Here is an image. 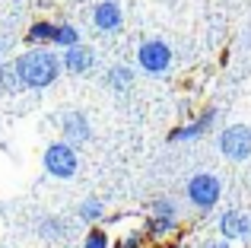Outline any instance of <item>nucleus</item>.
<instances>
[{
    "label": "nucleus",
    "mask_w": 251,
    "mask_h": 248,
    "mask_svg": "<svg viewBox=\"0 0 251 248\" xmlns=\"http://www.w3.org/2000/svg\"><path fill=\"white\" fill-rule=\"evenodd\" d=\"M220 153L232 162H242L251 156V127L248 124H229L220 134Z\"/></svg>",
    "instance_id": "nucleus-5"
},
{
    "label": "nucleus",
    "mask_w": 251,
    "mask_h": 248,
    "mask_svg": "<svg viewBox=\"0 0 251 248\" xmlns=\"http://www.w3.org/2000/svg\"><path fill=\"white\" fill-rule=\"evenodd\" d=\"M137 64H140L143 74L162 76L172 67V48L166 42H159V38H150V42H143L140 48H137Z\"/></svg>",
    "instance_id": "nucleus-4"
},
{
    "label": "nucleus",
    "mask_w": 251,
    "mask_h": 248,
    "mask_svg": "<svg viewBox=\"0 0 251 248\" xmlns=\"http://www.w3.org/2000/svg\"><path fill=\"white\" fill-rule=\"evenodd\" d=\"M42 162H45V172L54 175V178H74L76 169H80V156H76L74 143H67V140L48 143Z\"/></svg>",
    "instance_id": "nucleus-2"
},
{
    "label": "nucleus",
    "mask_w": 251,
    "mask_h": 248,
    "mask_svg": "<svg viewBox=\"0 0 251 248\" xmlns=\"http://www.w3.org/2000/svg\"><path fill=\"white\" fill-rule=\"evenodd\" d=\"M3 48H6V45H3V38H0V54H3Z\"/></svg>",
    "instance_id": "nucleus-20"
},
{
    "label": "nucleus",
    "mask_w": 251,
    "mask_h": 248,
    "mask_svg": "<svg viewBox=\"0 0 251 248\" xmlns=\"http://www.w3.org/2000/svg\"><path fill=\"white\" fill-rule=\"evenodd\" d=\"M83 248H111L108 232H105L102 226H92V229L86 232V239H83Z\"/></svg>",
    "instance_id": "nucleus-17"
},
{
    "label": "nucleus",
    "mask_w": 251,
    "mask_h": 248,
    "mask_svg": "<svg viewBox=\"0 0 251 248\" xmlns=\"http://www.w3.org/2000/svg\"><path fill=\"white\" fill-rule=\"evenodd\" d=\"M64 70L67 74H74V76H83V74H89L92 70V64H96V51L89 48V45H74V48H67L64 51Z\"/></svg>",
    "instance_id": "nucleus-6"
},
{
    "label": "nucleus",
    "mask_w": 251,
    "mask_h": 248,
    "mask_svg": "<svg viewBox=\"0 0 251 248\" xmlns=\"http://www.w3.org/2000/svg\"><path fill=\"white\" fill-rule=\"evenodd\" d=\"M220 198H223V181L213 172H197L188 181V200L197 210H213L220 204Z\"/></svg>",
    "instance_id": "nucleus-3"
},
{
    "label": "nucleus",
    "mask_w": 251,
    "mask_h": 248,
    "mask_svg": "<svg viewBox=\"0 0 251 248\" xmlns=\"http://www.w3.org/2000/svg\"><path fill=\"white\" fill-rule=\"evenodd\" d=\"M76 213H80L83 223H99V220L105 217V204H102V198H86Z\"/></svg>",
    "instance_id": "nucleus-13"
},
{
    "label": "nucleus",
    "mask_w": 251,
    "mask_h": 248,
    "mask_svg": "<svg viewBox=\"0 0 251 248\" xmlns=\"http://www.w3.org/2000/svg\"><path fill=\"white\" fill-rule=\"evenodd\" d=\"M175 217H156V213H150L147 220V232L150 236H169V232H175Z\"/></svg>",
    "instance_id": "nucleus-16"
},
{
    "label": "nucleus",
    "mask_w": 251,
    "mask_h": 248,
    "mask_svg": "<svg viewBox=\"0 0 251 248\" xmlns=\"http://www.w3.org/2000/svg\"><path fill=\"white\" fill-rule=\"evenodd\" d=\"M19 80H23V89H45L61 76L64 61L54 48H29L25 54H19L16 61Z\"/></svg>",
    "instance_id": "nucleus-1"
},
{
    "label": "nucleus",
    "mask_w": 251,
    "mask_h": 248,
    "mask_svg": "<svg viewBox=\"0 0 251 248\" xmlns=\"http://www.w3.org/2000/svg\"><path fill=\"white\" fill-rule=\"evenodd\" d=\"M61 130H64V140L67 143H86L92 137V127H89L83 112H67L61 121Z\"/></svg>",
    "instance_id": "nucleus-9"
},
{
    "label": "nucleus",
    "mask_w": 251,
    "mask_h": 248,
    "mask_svg": "<svg viewBox=\"0 0 251 248\" xmlns=\"http://www.w3.org/2000/svg\"><path fill=\"white\" fill-rule=\"evenodd\" d=\"M153 213L156 217H175V204L169 198H159V200H153Z\"/></svg>",
    "instance_id": "nucleus-18"
},
{
    "label": "nucleus",
    "mask_w": 251,
    "mask_h": 248,
    "mask_svg": "<svg viewBox=\"0 0 251 248\" xmlns=\"http://www.w3.org/2000/svg\"><path fill=\"white\" fill-rule=\"evenodd\" d=\"M115 248H140V236H127V239H121Z\"/></svg>",
    "instance_id": "nucleus-19"
},
{
    "label": "nucleus",
    "mask_w": 251,
    "mask_h": 248,
    "mask_svg": "<svg viewBox=\"0 0 251 248\" xmlns=\"http://www.w3.org/2000/svg\"><path fill=\"white\" fill-rule=\"evenodd\" d=\"M51 45H57V48H74V45H80V32H76V25H70V23H57V32H54V42Z\"/></svg>",
    "instance_id": "nucleus-14"
},
{
    "label": "nucleus",
    "mask_w": 251,
    "mask_h": 248,
    "mask_svg": "<svg viewBox=\"0 0 251 248\" xmlns=\"http://www.w3.org/2000/svg\"><path fill=\"white\" fill-rule=\"evenodd\" d=\"M162 248H181V245H162Z\"/></svg>",
    "instance_id": "nucleus-21"
},
{
    "label": "nucleus",
    "mask_w": 251,
    "mask_h": 248,
    "mask_svg": "<svg viewBox=\"0 0 251 248\" xmlns=\"http://www.w3.org/2000/svg\"><path fill=\"white\" fill-rule=\"evenodd\" d=\"M54 32H57V23H51V19H38V23L29 25L25 42H29V45H51V42H54Z\"/></svg>",
    "instance_id": "nucleus-11"
},
{
    "label": "nucleus",
    "mask_w": 251,
    "mask_h": 248,
    "mask_svg": "<svg viewBox=\"0 0 251 248\" xmlns=\"http://www.w3.org/2000/svg\"><path fill=\"white\" fill-rule=\"evenodd\" d=\"M220 232L226 242H235V239H245L251 232V217H245V213L239 210H226L220 217Z\"/></svg>",
    "instance_id": "nucleus-8"
},
{
    "label": "nucleus",
    "mask_w": 251,
    "mask_h": 248,
    "mask_svg": "<svg viewBox=\"0 0 251 248\" xmlns=\"http://www.w3.org/2000/svg\"><path fill=\"white\" fill-rule=\"evenodd\" d=\"M0 89H3V93H19V89H23L16 64H3V67H0Z\"/></svg>",
    "instance_id": "nucleus-15"
},
{
    "label": "nucleus",
    "mask_w": 251,
    "mask_h": 248,
    "mask_svg": "<svg viewBox=\"0 0 251 248\" xmlns=\"http://www.w3.org/2000/svg\"><path fill=\"white\" fill-rule=\"evenodd\" d=\"M105 83H108L115 93H124V89L134 83V74H130V67H121V64H118V67H111L108 74H105Z\"/></svg>",
    "instance_id": "nucleus-12"
},
{
    "label": "nucleus",
    "mask_w": 251,
    "mask_h": 248,
    "mask_svg": "<svg viewBox=\"0 0 251 248\" xmlns=\"http://www.w3.org/2000/svg\"><path fill=\"white\" fill-rule=\"evenodd\" d=\"M213 118H216V112L213 108H207V112L201 115L194 124H184V127H175L169 134V140H194V137H201V134H207L210 127H213Z\"/></svg>",
    "instance_id": "nucleus-10"
},
{
    "label": "nucleus",
    "mask_w": 251,
    "mask_h": 248,
    "mask_svg": "<svg viewBox=\"0 0 251 248\" xmlns=\"http://www.w3.org/2000/svg\"><path fill=\"white\" fill-rule=\"evenodd\" d=\"M121 23H124V13L115 0L96 3V10H92V25H96L99 32H115V29H121Z\"/></svg>",
    "instance_id": "nucleus-7"
}]
</instances>
